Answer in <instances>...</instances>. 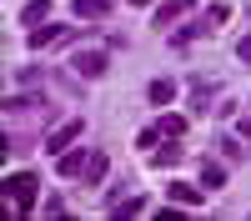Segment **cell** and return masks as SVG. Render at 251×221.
<instances>
[{"mask_svg":"<svg viewBox=\"0 0 251 221\" xmlns=\"http://www.w3.org/2000/svg\"><path fill=\"white\" fill-rule=\"evenodd\" d=\"M5 196H10L15 216H30V211H35V176H30V171H20V176H5Z\"/></svg>","mask_w":251,"mask_h":221,"instance_id":"obj_1","label":"cell"},{"mask_svg":"<svg viewBox=\"0 0 251 221\" xmlns=\"http://www.w3.org/2000/svg\"><path fill=\"white\" fill-rule=\"evenodd\" d=\"M106 66H111V55H106V50H96V46H91V50H75V55H71V71H75V75H86V80L106 75Z\"/></svg>","mask_w":251,"mask_h":221,"instance_id":"obj_2","label":"cell"},{"mask_svg":"<svg viewBox=\"0 0 251 221\" xmlns=\"http://www.w3.org/2000/svg\"><path fill=\"white\" fill-rule=\"evenodd\" d=\"M196 10V0H161V10H156V30H171L181 15H191Z\"/></svg>","mask_w":251,"mask_h":221,"instance_id":"obj_3","label":"cell"},{"mask_svg":"<svg viewBox=\"0 0 251 221\" xmlns=\"http://www.w3.org/2000/svg\"><path fill=\"white\" fill-rule=\"evenodd\" d=\"M66 40H75V30H66V25H40V30H30V50H46V46H66Z\"/></svg>","mask_w":251,"mask_h":221,"instance_id":"obj_4","label":"cell"},{"mask_svg":"<svg viewBox=\"0 0 251 221\" xmlns=\"http://www.w3.org/2000/svg\"><path fill=\"white\" fill-rule=\"evenodd\" d=\"M80 131H86V121H66V126H55V131L46 136V151H50V156H60V151H66L71 141L80 136Z\"/></svg>","mask_w":251,"mask_h":221,"instance_id":"obj_5","label":"cell"},{"mask_svg":"<svg viewBox=\"0 0 251 221\" xmlns=\"http://www.w3.org/2000/svg\"><path fill=\"white\" fill-rule=\"evenodd\" d=\"M176 91H181V86H176L171 75H156L151 86H146V100H151V106H161V111H166V106H171V100H176Z\"/></svg>","mask_w":251,"mask_h":221,"instance_id":"obj_6","label":"cell"},{"mask_svg":"<svg viewBox=\"0 0 251 221\" xmlns=\"http://www.w3.org/2000/svg\"><path fill=\"white\" fill-rule=\"evenodd\" d=\"M191 111L201 116V111H216V80H191Z\"/></svg>","mask_w":251,"mask_h":221,"instance_id":"obj_7","label":"cell"},{"mask_svg":"<svg viewBox=\"0 0 251 221\" xmlns=\"http://www.w3.org/2000/svg\"><path fill=\"white\" fill-rule=\"evenodd\" d=\"M216 25L211 20H191V25H181V30H171V50H181V46H191V40H201V35H211Z\"/></svg>","mask_w":251,"mask_h":221,"instance_id":"obj_8","label":"cell"},{"mask_svg":"<svg viewBox=\"0 0 251 221\" xmlns=\"http://www.w3.org/2000/svg\"><path fill=\"white\" fill-rule=\"evenodd\" d=\"M46 15H50V0H25V5H20V25H25V30H40V25H46Z\"/></svg>","mask_w":251,"mask_h":221,"instance_id":"obj_9","label":"cell"},{"mask_svg":"<svg viewBox=\"0 0 251 221\" xmlns=\"http://www.w3.org/2000/svg\"><path fill=\"white\" fill-rule=\"evenodd\" d=\"M86 166H91L86 151H60V156H55V171H60V176H86Z\"/></svg>","mask_w":251,"mask_h":221,"instance_id":"obj_10","label":"cell"},{"mask_svg":"<svg viewBox=\"0 0 251 221\" xmlns=\"http://www.w3.org/2000/svg\"><path fill=\"white\" fill-rule=\"evenodd\" d=\"M156 131H161L166 141H181L186 131H191V116H176V111H166V116L156 121Z\"/></svg>","mask_w":251,"mask_h":221,"instance_id":"obj_11","label":"cell"},{"mask_svg":"<svg viewBox=\"0 0 251 221\" xmlns=\"http://www.w3.org/2000/svg\"><path fill=\"white\" fill-rule=\"evenodd\" d=\"M201 191L206 186H186V181H171V186H166V196H171L176 206H201Z\"/></svg>","mask_w":251,"mask_h":221,"instance_id":"obj_12","label":"cell"},{"mask_svg":"<svg viewBox=\"0 0 251 221\" xmlns=\"http://www.w3.org/2000/svg\"><path fill=\"white\" fill-rule=\"evenodd\" d=\"M75 15L80 20H106L111 15V0H75Z\"/></svg>","mask_w":251,"mask_h":221,"instance_id":"obj_13","label":"cell"},{"mask_svg":"<svg viewBox=\"0 0 251 221\" xmlns=\"http://www.w3.org/2000/svg\"><path fill=\"white\" fill-rule=\"evenodd\" d=\"M146 211V196H131V201H121V206H111L106 216H116V221H131V216H141Z\"/></svg>","mask_w":251,"mask_h":221,"instance_id":"obj_14","label":"cell"},{"mask_svg":"<svg viewBox=\"0 0 251 221\" xmlns=\"http://www.w3.org/2000/svg\"><path fill=\"white\" fill-rule=\"evenodd\" d=\"M201 186H206V191L226 186V171H221V161H206V166H201Z\"/></svg>","mask_w":251,"mask_h":221,"instance_id":"obj_15","label":"cell"},{"mask_svg":"<svg viewBox=\"0 0 251 221\" xmlns=\"http://www.w3.org/2000/svg\"><path fill=\"white\" fill-rule=\"evenodd\" d=\"M231 15H236V5H226V0H211V5H206V20H211L216 30H221L226 20H231Z\"/></svg>","mask_w":251,"mask_h":221,"instance_id":"obj_16","label":"cell"},{"mask_svg":"<svg viewBox=\"0 0 251 221\" xmlns=\"http://www.w3.org/2000/svg\"><path fill=\"white\" fill-rule=\"evenodd\" d=\"M111 171V161H106V151H91V166H86V181H100Z\"/></svg>","mask_w":251,"mask_h":221,"instance_id":"obj_17","label":"cell"},{"mask_svg":"<svg viewBox=\"0 0 251 221\" xmlns=\"http://www.w3.org/2000/svg\"><path fill=\"white\" fill-rule=\"evenodd\" d=\"M176 161H181V141H166L156 151V166H176Z\"/></svg>","mask_w":251,"mask_h":221,"instance_id":"obj_18","label":"cell"},{"mask_svg":"<svg viewBox=\"0 0 251 221\" xmlns=\"http://www.w3.org/2000/svg\"><path fill=\"white\" fill-rule=\"evenodd\" d=\"M216 156L236 161V156H241V141H231V136H216Z\"/></svg>","mask_w":251,"mask_h":221,"instance_id":"obj_19","label":"cell"},{"mask_svg":"<svg viewBox=\"0 0 251 221\" xmlns=\"http://www.w3.org/2000/svg\"><path fill=\"white\" fill-rule=\"evenodd\" d=\"M156 141H161V131H156V126L136 131V151H156Z\"/></svg>","mask_w":251,"mask_h":221,"instance_id":"obj_20","label":"cell"},{"mask_svg":"<svg viewBox=\"0 0 251 221\" xmlns=\"http://www.w3.org/2000/svg\"><path fill=\"white\" fill-rule=\"evenodd\" d=\"M236 55H241V66H251V35H246L241 46H236Z\"/></svg>","mask_w":251,"mask_h":221,"instance_id":"obj_21","label":"cell"},{"mask_svg":"<svg viewBox=\"0 0 251 221\" xmlns=\"http://www.w3.org/2000/svg\"><path fill=\"white\" fill-rule=\"evenodd\" d=\"M131 5H151V0H131Z\"/></svg>","mask_w":251,"mask_h":221,"instance_id":"obj_22","label":"cell"}]
</instances>
